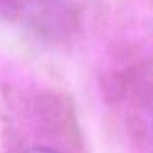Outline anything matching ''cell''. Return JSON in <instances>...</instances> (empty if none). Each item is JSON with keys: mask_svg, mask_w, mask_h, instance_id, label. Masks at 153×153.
Masks as SVG:
<instances>
[{"mask_svg": "<svg viewBox=\"0 0 153 153\" xmlns=\"http://www.w3.org/2000/svg\"><path fill=\"white\" fill-rule=\"evenodd\" d=\"M25 153H58L53 149H49V148H33V149L27 150Z\"/></svg>", "mask_w": 153, "mask_h": 153, "instance_id": "6da1fadb", "label": "cell"}]
</instances>
